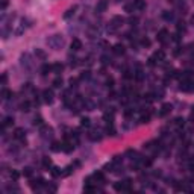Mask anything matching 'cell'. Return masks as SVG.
<instances>
[{"label": "cell", "instance_id": "30bf717a", "mask_svg": "<svg viewBox=\"0 0 194 194\" xmlns=\"http://www.w3.org/2000/svg\"><path fill=\"white\" fill-rule=\"evenodd\" d=\"M193 82H190V80H188V79H184V80H182V82H181V85H179V90L181 91H185V93H187V91H193Z\"/></svg>", "mask_w": 194, "mask_h": 194}, {"label": "cell", "instance_id": "ab89813d", "mask_svg": "<svg viewBox=\"0 0 194 194\" xmlns=\"http://www.w3.org/2000/svg\"><path fill=\"white\" fill-rule=\"evenodd\" d=\"M42 164H44V167H46V168H49V167H52V161L44 156V158H42Z\"/></svg>", "mask_w": 194, "mask_h": 194}, {"label": "cell", "instance_id": "1f68e13d", "mask_svg": "<svg viewBox=\"0 0 194 194\" xmlns=\"http://www.w3.org/2000/svg\"><path fill=\"white\" fill-rule=\"evenodd\" d=\"M80 126H82V127H90L91 126V120L88 117H84L82 120H80Z\"/></svg>", "mask_w": 194, "mask_h": 194}, {"label": "cell", "instance_id": "681fc988", "mask_svg": "<svg viewBox=\"0 0 194 194\" xmlns=\"http://www.w3.org/2000/svg\"><path fill=\"white\" fill-rule=\"evenodd\" d=\"M6 80H8V76H6V73H3L2 74V85H6Z\"/></svg>", "mask_w": 194, "mask_h": 194}, {"label": "cell", "instance_id": "9a60e30c", "mask_svg": "<svg viewBox=\"0 0 194 194\" xmlns=\"http://www.w3.org/2000/svg\"><path fill=\"white\" fill-rule=\"evenodd\" d=\"M76 11H77V6H76V5H74V6H71V8H68V9L65 11V14L62 15V17H64V20H68V18H71L73 15L76 14Z\"/></svg>", "mask_w": 194, "mask_h": 194}, {"label": "cell", "instance_id": "2e32d148", "mask_svg": "<svg viewBox=\"0 0 194 194\" xmlns=\"http://www.w3.org/2000/svg\"><path fill=\"white\" fill-rule=\"evenodd\" d=\"M133 8H135L137 11H143L146 9V0H133Z\"/></svg>", "mask_w": 194, "mask_h": 194}, {"label": "cell", "instance_id": "ba28073f", "mask_svg": "<svg viewBox=\"0 0 194 194\" xmlns=\"http://www.w3.org/2000/svg\"><path fill=\"white\" fill-rule=\"evenodd\" d=\"M40 132H41V137L42 138H52L53 137V129L50 126H47V125H42Z\"/></svg>", "mask_w": 194, "mask_h": 194}, {"label": "cell", "instance_id": "f907efd6", "mask_svg": "<svg viewBox=\"0 0 194 194\" xmlns=\"http://www.w3.org/2000/svg\"><path fill=\"white\" fill-rule=\"evenodd\" d=\"M8 8V0H2V11H5Z\"/></svg>", "mask_w": 194, "mask_h": 194}, {"label": "cell", "instance_id": "f546056e", "mask_svg": "<svg viewBox=\"0 0 194 194\" xmlns=\"http://www.w3.org/2000/svg\"><path fill=\"white\" fill-rule=\"evenodd\" d=\"M49 71H52V65H49V64H44V65L41 67V74H42V76H47Z\"/></svg>", "mask_w": 194, "mask_h": 194}, {"label": "cell", "instance_id": "836d02e7", "mask_svg": "<svg viewBox=\"0 0 194 194\" xmlns=\"http://www.w3.org/2000/svg\"><path fill=\"white\" fill-rule=\"evenodd\" d=\"M6 191H8V193H12V191L20 193V187H18V185H8V187H6Z\"/></svg>", "mask_w": 194, "mask_h": 194}, {"label": "cell", "instance_id": "74e56055", "mask_svg": "<svg viewBox=\"0 0 194 194\" xmlns=\"http://www.w3.org/2000/svg\"><path fill=\"white\" fill-rule=\"evenodd\" d=\"M18 177H20V173H18L17 170H12V171H11V179H12L14 182L18 181Z\"/></svg>", "mask_w": 194, "mask_h": 194}, {"label": "cell", "instance_id": "ac0fdd59", "mask_svg": "<svg viewBox=\"0 0 194 194\" xmlns=\"http://www.w3.org/2000/svg\"><path fill=\"white\" fill-rule=\"evenodd\" d=\"M12 125H14V117H5V120L2 123V129H6Z\"/></svg>", "mask_w": 194, "mask_h": 194}, {"label": "cell", "instance_id": "ffe728a7", "mask_svg": "<svg viewBox=\"0 0 194 194\" xmlns=\"http://www.w3.org/2000/svg\"><path fill=\"white\" fill-rule=\"evenodd\" d=\"M62 70H64V65L61 62H55L52 65V71L53 73H56V74H59V73H62Z\"/></svg>", "mask_w": 194, "mask_h": 194}, {"label": "cell", "instance_id": "7bdbcfd3", "mask_svg": "<svg viewBox=\"0 0 194 194\" xmlns=\"http://www.w3.org/2000/svg\"><path fill=\"white\" fill-rule=\"evenodd\" d=\"M34 125H35V126H42V125H44V123H42V118H41V117H35Z\"/></svg>", "mask_w": 194, "mask_h": 194}, {"label": "cell", "instance_id": "4fadbf2b", "mask_svg": "<svg viewBox=\"0 0 194 194\" xmlns=\"http://www.w3.org/2000/svg\"><path fill=\"white\" fill-rule=\"evenodd\" d=\"M173 126L181 131V129L185 126V118H184V117H176L174 120H173Z\"/></svg>", "mask_w": 194, "mask_h": 194}, {"label": "cell", "instance_id": "4316f807", "mask_svg": "<svg viewBox=\"0 0 194 194\" xmlns=\"http://www.w3.org/2000/svg\"><path fill=\"white\" fill-rule=\"evenodd\" d=\"M162 18L165 21H171L174 18V15H173V12H170V11H164V12H162Z\"/></svg>", "mask_w": 194, "mask_h": 194}, {"label": "cell", "instance_id": "9c48e42d", "mask_svg": "<svg viewBox=\"0 0 194 194\" xmlns=\"http://www.w3.org/2000/svg\"><path fill=\"white\" fill-rule=\"evenodd\" d=\"M108 0H99L97 2V5H96V12H99V14H103L105 11L108 9Z\"/></svg>", "mask_w": 194, "mask_h": 194}, {"label": "cell", "instance_id": "5bb4252c", "mask_svg": "<svg viewBox=\"0 0 194 194\" xmlns=\"http://www.w3.org/2000/svg\"><path fill=\"white\" fill-rule=\"evenodd\" d=\"M156 38H158L159 42H165L167 38H168V30H167V29H161L158 32V36H156Z\"/></svg>", "mask_w": 194, "mask_h": 194}, {"label": "cell", "instance_id": "ee69618b", "mask_svg": "<svg viewBox=\"0 0 194 194\" xmlns=\"http://www.w3.org/2000/svg\"><path fill=\"white\" fill-rule=\"evenodd\" d=\"M135 9L133 8V3H129V5H125V11L126 12H132V11Z\"/></svg>", "mask_w": 194, "mask_h": 194}, {"label": "cell", "instance_id": "f5cc1de1", "mask_svg": "<svg viewBox=\"0 0 194 194\" xmlns=\"http://www.w3.org/2000/svg\"><path fill=\"white\" fill-rule=\"evenodd\" d=\"M181 38H179V34H174L173 35V41H179Z\"/></svg>", "mask_w": 194, "mask_h": 194}, {"label": "cell", "instance_id": "cb8c5ba5", "mask_svg": "<svg viewBox=\"0 0 194 194\" xmlns=\"http://www.w3.org/2000/svg\"><path fill=\"white\" fill-rule=\"evenodd\" d=\"M30 102H28V100H26V102H23V103H21L20 105V111H23V112H29L30 111Z\"/></svg>", "mask_w": 194, "mask_h": 194}, {"label": "cell", "instance_id": "b9f144b4", "mask_svg": "<svg viewBox=\"0 0 194 194\" xmlns=\"http://www.w3.org/2000/svg\"><path fill=\"white\" fill-rule=\"evenodd\" d=\"M177 32H185V23L184 21H179V23H177Z\"/></svg>", "mask_w": 194, "mask_h": 194}, {"label": "cell", "instance_id": "d590c367", "mask_svg": "<svg viewBox=\"0 0 194 194\" xmlns=\"http://www.w3.org/2000/svg\"><path fill=\"white\" fill-rule=\"evenodd\" d=\"M88 36H90V38H96V36H99V29H90L88 30Z\"/></svg>", "mask_w": 194, "mask_h": 194}, {"label": "cell", "instance_id": "d6986e66", "mask_svg": "<svg viewBox=\"0 0 194 194\" xmlns=\"http://www.w3.org/2000/svg\"><path fill=\"white\" fill-rule=\"evenodd\" d=\"M14 137L17 138V139H24V137H26V131H24V129H21V127L15 129V133H14Z\"/></svg>", "mask_w": 194, "mask_h": 194}, {"label": "cell", "instance_id": "bcb514c9", "mask_svg": "<svg viewBox=\"0 0 194 194\" xmlns=\"http://www.w3.org/2000/svg\"><path fill=\"white\" fill-rule=\"evenodd\" d=\"M141 46H143V47H149V46H150V40H149V38H143V40H141Z\"/></svg>", "mask_w": 194, "mask_h": 194}, {"label": "cell", "instance_id": "7c38bea8", "mask_svg": "<svg viewBox=\"0 0 194 194\" xmlns=\"http://www.w3.org/2000/svg\"><path fill=\"white\" fill-rule=\"evenodd\" d=\"M70 47H71L73 52H79V50H82L84 44H82V41H80L79 38H74V40L71 41V44H70Z\"/></svg>", "mask_w": 194, "mask_h": 194}, {"label": "cell", "instance_id": "7402d4cb", "mask_svg": "<svg viewBox=\"0 0 194 194\" xmlns=\"http://www.w3.org/2000/svg\"><path fill=\"white\" fill-rule=\"evenodd\" d=\"M133 77H135V79L138 80V82H141V80L144 79V71L138 67V68H137V71H133Z\"/></svg>", "mask_w": 194, "mask_h": 194}, {"label": "cell", "instance_id": "44dd1931", "mask_svg": "<svg viewBox=\"0 0 194 194\" xmlns=\"http://www.w3.org/2000/svg\"><path fill=\"white\" fill-rule=\"evenodd\" d=\"M114 190L118 191V193L126 191V184H125V181H123V182H115V184H114Z\"/></svg>", "mask_w": 194, "mask_h": 194}, {"label": "cell", "instance_id": "8fae6325", "mask_svg": "<svg viewBox=\"0 0 194 194\" xmlns=\"http://www.w3.org/2000/svg\"><path fill=\"white\" fill-rule=\"evenodd\" d=\"M112 52H114V55L121 56V55H125V53H126V47L118 42V44H114V46H112Z\"/></svg>", "mask_w": 194, "mask_h": 194}, {"label": "cell", "instance_id": "8992f818", "mask_svg": "<svg viewBox=\"0 0 194 194\" xmlns=\"http://www.w3.org/2000/svg\"><path fill=\"white\" fill-rule=\"evenodd\" d=\"M29 185H30V188H32L34 191H38V190H41L42 187H46L47 184H46L44 179H41V177H40V179H36V181H30Z\"/></svg>", "mask_w": 194, "mask_h": 194}, {"label": "cell", "instance_id": "c3c4849f", "mask_svg": "<svg viewBox=\"0 0 194 194\" xmlns=\"http://www.w3.org/2000/svg\"><path fill=\"white\" fill-rule=\"evenodd\" d=\"M125 77H126V79H131V77H133L132 71H129V70H126V71H125Z\"/></svg>", "mask_w": 194, "mask_h": 194}, {"label": "cell", "instance_id": "7a4b0ae2", "mask_svg": "<svg viewBox=\"0 0 194 194\" xmlns=\"http://www.w3.org/2000/svg\"><path fill=\"white\" fill-rule=\"evenodd\" d=\"M123 23H125V18H123L121 15H115V17H112L109 26H108V34H115V32L123 26Z\"/></svg>", "mask_w": 194, "mask_h": 194}, {"label": "cell", "instance_id": "e0dca14e", "mask_svg": "<svg viewBox=\"0 0 194 194\" xmlns=\"http://www.w3.org/2000/svg\"><path fill=\"white\" fill-rule=\"evenodd\" d=\"M62 150H64V152H67V153L73 152V150H74L73 141H65V143H64V144H62Z\"/></svg>", "mask_w": 194, "mask_h": 194}, {"label": "cell", "instance_id": "f6af8a7d", "mask_svg": "<svg viewBox=\"0 0 194 194\" xmlns=\"http://www.w3.org/2000/svg\"><path fill=\"white\" fill-rule=\"evenodd\" d=\"M90 76H91V73L88 71V70H87V71H82V74H80V79H90Z\"/></svg>", "mask_w": 194, "mask_h": 194}, {"label": "cell", "instance_id": "52a82bcc", "mask_svg": "<svg viewBox=\"0 0 194 194\" xmlns=\"http://www.w3.org/2000/svg\"><path fill=\"white\" fill-rule=\"evenodd\" d=\"M171 109H173V105H171V103H164L162 106H161L158 115H159V117H167V115L171 112Z\"/></svg>", "mask_w": 194, "mask_h": 194}, {"label": "cell", "instance_id": "f1b7e54d", "mask_svg": "<svg viewBox=\"0 0 194 194\" xmlns=\"http://www.w3.org/2000/svg\"><path fill=\"white\" fill-rule=\"evenodd\" d=\"M52 85H53L55 88H61L62 85H64V80H62V77H56V79H53Z\"/></svg>", "mask_w": 194, "mask_h": 194}, {"label": "cell", "instance_id": "d4e9b609", "mask_svg": "<svg viewBox=\"0 0 194 194\" xmlns=\"http://www.w3.org/2000/svg\"><path fill=\"white\" fill-rule=\"evenodd\" d=\"M90 138L93 139V141H100V139H102V133H100V131H94V132H91Z\"/></svg>", "mask_w": 194, "mask_h": 194}, {"label": "cell", "instance_id": "816d5d0a", "mask_svg": "<svg viewBox=\"0 0 194 194\" xmlns=\"http://www.w3.org/2000/svg\"><path fill=\"white\" fill-rule=\"evenodd\" d=\"M161 174H162V173H161V170H158V171H153V176H155V177H159Z\"/></svg>", "mask_w": 194, "mask_h": 194}, {"label": "cell", "instance_id": "603a6c76", "mask_svg": "<svg viewBox=\"0 0 194 194\" xmlns=\"http://www.w3.org/2000/svg\"><path fill=\"white\" fill-rule=\"evenodd\" d=\"M12 96H14L12 91H9L8 88H3V90H2V99H3V100H9Z\"/></svg>", "mask_w": 194, "mask_h": 194}, {"label": "cell", "instance_id": "4dcf8cb0", "mask_svg": "<svg viewBox=\"0 0 194 194\" xmlns=\"http://www.w3.org/2000/svg\"><path fill=\"white\" fill-rule=\"evenodd\" d=\"M149 121H150V114H149V112H147V114H143L141 118H139V123H141V125H147Z\"/></svg>", "mask_w": 194, "mask_h": 194}, {"label": "cell", "instance_id": "60d3db41", "mask_svg": "<svg viewBox=\"0 0 194 194\" xmlns=\"http://www.w3.org/2000/svg\"><path fill=\"white\" fill-rule=\"evenodd\" d=\"M106 87H108V88H112V87H114V79H112L111 76L106 77Z\"/></svg>", "mask_w": 194, "mask_h": 194}, {"label": "cell", "instance_id": "83f0119b", "mask_svg": "<svg viewBox=\"0 0 194 194\" xmlns=\"http://www.w3.org/2000/svg\"><path fill=\"white\" fill-rule=\"evenodd\" d=\"M35 56L40 58V59H46V58H47L46 52L42 50V49H35Z\"/></svg>", "mask_w": 194, "mask_h": 194}, {"label": "cell", "instance_id": "d6a6232c", "mask_svg": "<svg viewBox=\"0 0 194 194\" xmlns=\"http://www.w3.org/2000/svg\"><path fill=\"white\" fill-rule=\"evenodd\" d=\"M32 174H34V170H32L30 167H24V170H23V176H26V177H32Z\"/></svg>", "mask_w": 194, "mask_h": 194}, {"label": "cell", "instance_id": "6da1fadb", "mask_svg": "<svg viewBox=\"0 0 194 194\" xmlns=\"http://www.w3.org/2000/svg\"><path fill=\"white\" fill-rule=\"evenodd\" d=\"M46 42H47V46L50 49H53V50H61V49L64 47V44H65V40H64L62 35L55 34V35L49 36V38L46 40Z\"/></svg>", "mask_w": 194, "mask_h": 194}, {"label": "cell", "instance_id": "277c9868", "mask_svg": "<svg viewBox=\"0 0 194 194\" xmlns=\"http://www.w3.org/2000/svg\"><path fill=\"white\" fill-rule=\"evenodd\" d=\"M20 64L21 67L26 68V70H32V67H34V61H32V56L29 55V53H23V55L20 56Z\"/></svg>", "mask_w": 194, "mask_h": 194}, {"label": "cell", "instance_id": "5b68a950", "mask_svg": "<svg viewBox=\"0 0 194 194\" xmlns=\"http://www.w3.org/2000/svg\"><path fill=\"white\" fill-rule=\"evenodd\" d=\"M42 100H44V103L52 105V103H53V100H55V94H53V91H52V90H49V88L42 91Z\"/></svg>", "mask_w": 194, "mask_h": 194}, {"label": "cell", "instance_id": "484cf974", "mask_svg": "<svg viewBox=\"0 0 194 194\" xmlns=\"http://www.w3.org/2000/svg\"><path fill=\"white\" fill-rule=\"evenodd\" d=\"M50 173H52L53 177H58V176H62V170L59 168V167H52Z\"/></svg>", "mask_w": 194, "mask_h": 194}, {"label": "cell", "instance_id": "8d00e7d4", "mask_svg": "<svg viewBox=\"0 0 194 194\" xmlns=\"http://www.w3.org/2000/svg\"><path fill=\"white\" fill-rule=\"evenodd\" d=\"M93 177L96 181H100V182H103V173L102 171H96V173L93 174Z\"/></svg>", "mask_w": 194, "mask_h": 194}, {"label": "cell", "instance_id": "3957f363", "mask_svg": "<svg viewBox=\"0 0 194 194\" xmlns=\"http://www.w3.org/2000/svg\"><path fill=\"white\" fill-rule=\"evenodd\" d=\"M162 61H165V53H164V50H158V52L153 53V56L149 58V65L150 67H155L156 64H159V62H162Z\"/></svg>", "mask_w": 194, "mask_h": 194}, {"label": "cell", "instance_id": "db71d44e", "mask_svg": "<svg viewBox=\"0 0 194 194\" xmlns=\"http://www.w3.org/2000/svg\"><path fill=\"white\" fill-rule=\"evenodd\" d=\"M115 2H117V3H120V2H121V0H115Z\"/></svg>", "mask_w": 194, "mask_h": 194}, {"label": "cell", "instance_id": "7dc6e473", "mask_svg": "<svg viewBox=\"0 0 194 194\" xmlns=\"http://www.w3.org/2000/svg\"><path fill=\"white\" fill-rule=\"evenodd\" d=\"M76 84H77V79H73V77H71V79H70V87H71V88H74V87H77V85H76Z\"/></svg>", "mask_w": 194, "mask_h": 194}, {"label": "cell", "instance_id": "e575fe53", "mask_svg": "<svg viewBox=\"0 0 194 194\" xmlns=\"http://www.w3.org/2000/svg\"><path fill=\"white\" fill-rule=\"evenodd\" d=\"M50 149L53 150V152H61V150H62V144H59V143H53Z\"/></svg>", "mask_w": 194, "mask_h": 194}, {"label": "cell", "instance_id": "f35d334b", "mask_svg": "<svg viewBox=\"0 0 194 194\" xmlns=\"http://www.w3.org/2000/svg\"><path fill=\"white\" fill-rule=\"evenodd\" d=\"M100 61H102V64H103V65H108V64H111V58H108L106 55H103L100 58Z\"/></svg>", "mask_w": 194, "mask_h": 194}]
</instances>
